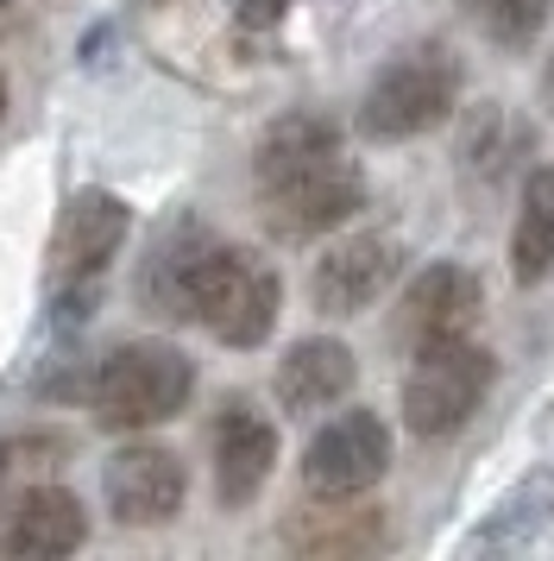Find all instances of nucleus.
Masks as SVG:
<instances>
[{
  "label": "nucleus",
  "instance_id": "9d476101",
  "mask_svg": "<svg viewBox=\"0 0 554 561\" xmlns=\"http://www.w3.org/2000/svg\"><path fill=\"white\" fill-rule=\"evenodd\" d=\"M478 304H485V297H478V278L466 272V265H428V272H416L409 290H403L391 334H397V347L423 354V347H435V341L473 334Z\"/></svg>",
  "mask_w": 554,
  "mask_h": 561
},
{
  "label": "nucleus",
  "instance_id": "39448f33",
  "mask_svg": "<svg viewBox=\"0 0 554 561\" xmlns=\"http://www.w3.org/2000/svg\"><path fill=\"white\" fill-rule=\"evenodd\" d=\"M453 102H460V64L441 45H416L372 77L366 102H359V133L366 139H416V133L441 127Z\"/></svg>",
  "mask_w": 554,
  "mask_h": 561
},
{
  "label": "nucleus",
  "instance_id": "423d86ee",
  "mask_svg": "<svg viewBox=\"0 0 554 561\" xmlns=\"http://www.w3.org/2000/svg\"><path fill=\"white\" fill-rule=\"evenodd\" d=\"M384 467H391V430L378 423L372 410H347V416H334L315 442H309V455H302V485L327 499V505H341V499H359V492H372L384 480Z\"/></svg>",
  "mask_w": 554,
  "mask_h": 561
},
{
  "label": "nucleus",
  "instance_id": "9b49d317",
  "mask_svg": "<svg viewBox=\"0 0 554 561\" xmlns=\"http://www.w3.org/2000/svg\"><path fill=\"white\" fill-rule=\"evenodd\" d=\"M397 265H403V247L391 233H353V240H341V247H327L315 259L309 297H315L322 316H359L391 290Z\"/></svg>",
  "mask_w": 554,
  "mask_h": 561
},
{
  "label": "nucleus",
  "instance_id": "f03ea898",
  "mask_svg": "<svg viewBox=\"0 0 554 561\" xmlns=\"http://www.w3.org/2000/svg\"><path fill=\"white\" fill-rule=\"evenodd\" d=\"M277 304H284V284L265 259L246 253V247L201 240L189 284H183V316H196L227 347H258L277 329Z\"/></svg>",
  "mask_w": 554,
  "mask_h": 561
},
{
  "label": "nucleus",
  "instance_id": "a211bd4d",
  "mask_svg": "<svg viewBox=\"0 0 554 561\" xmlns=\"http://www.w3.org/2000/svg\"><path fill=\"white\" fill-rule=\"evenodd\" d=\"M227 7H233V13H240V20H246V26H277V20H284V7H290V0H227Z\"/></svg>",
  "mask_w": 554,
  "mask_h": 561
},
{
  "label": "nucleus",
  "instance_id": "20e7f679",
  "mask_svg": "<svg viewBox=\"0 0 554 561\" xmlns=\"http://www.w3.org/2000/svg\"><path fill=\"white\" fill-rule=\"evenodd\" d=\"M416 366L403 373V423L423 442H441V435L466 430L473 410L485 404V391L498 379V359L485 354L478 341H435L423 354H409Z\"/></svg>",
  "mask_w": 554,
  "mask_h": 561
},
{
  "label": "nucleus",
  "instance_id": "f257e3e1",
  "mask_svg": "<svg viewBox=\"0 0 554 561\" xmlns=\"http://www.w3.org/2000/svg\"><path fill=\"white\" fill-rule=\"evenodd\" d=\"M252 178H258V208L272 233L284 240H315V233L341 228L359 215L366 203V178L347 158L334 121L322 114H290L265 133V146L252 158Z\"/></svg>",
  "mask_w": 554,
  "mask_h": 561
},
{
  "label": "nucleus",
  "instance_id": "aec40b11",
  "mask_svg": "<svg viewBox=\"0 0 554 561\" xmlns=\"http://www.w3.org/2000/svg\"><path fill=\"white\" fill-rule=\"evenodd\" d=\"M0 114H7V70H0Z\"/></svg>",
  "mask_w": 554,
  "mask_h": 561
},
{
  "label": "nucleus",
  "instance_id": "6e6552de",
  "mask_svg": "<svg viewBox=\"0 0 554 561\" xmlns=\"http://www.w3.org/2000/svg\"><path fill=\"white\" fill-rule=\"evenodd\" d=\"M126 228H132V215H126L120 196L76 190L70 208H64V221H57V233H50V284H57V297L89 290L107 272V259L126 247Z\"/></svg>",
  "mask_w": 554,
  "mask_h": 561
},
{
  "label": "nucleus",
  "instance_id": "412c9836",
  "mask_svg": "<svg viewBox=\"0 0 554 561\" xmlns=\"http://www.w3.org/2000/svg\"><path fill=\"white\" fill-rule=\"evenodd\" d=\"M7 7H13V0H0V13H7Z\"/></svg>",
  "mask_w": 554,
  "mask_h": 561
},
{
  "label": "nucleus",
  "instance_id": "4468645a",
  "mask_svg": "<svg viewBox=\"0 0 554 561\" xmlns=\"http://www.w3.org/2000/svg\"><path fill=\"white\" fill-rule=\"evenodd\" d=\"M510 265L523 284H542L554 272V164L529 171L523 203H517V228H510Z\"/></svg>",
  "mask_w": 554,
  "mask_h": 561
},
{
  "label": "nucleus",
  "instance_id": "7ed1b4c3",
  "mask_svg": "<svg viewBox=\"0 0 554 561\" xmlns=\"http://www.w3.org/2000/svg\"><path fill=\"white\" fill-rule=\"evenodd\" d=\"M196 391V366L171 341H120L89 373V410L101 430H151L171 423Z\"/></svg>",
  "mask_w": 554,
  "mask_h": 561
},
{
  "label": "nucleus",
  "instance_id": "4be33fe9",
  "mask_svg": "<svg viewBox=\"0 0 554 561\" xmlns=\"http://www.w3.org/2000/svg\"><path fill=\"white\" fill-rule=\"evenodd\" d=\"M146 7H164V0H146Z\"/></svg>",
  "mask_w": 554,
  "mask_h": 561
},
{
  "label": "nucleus",
  "instance_id": "ddd939ff",
  "mask_svg": "<svg viewBox=\"0 0 554 561\" xmlns=\"http://www.w3.org/2000/svg\"><path fill=\"white\" fill-rule=\"evenodd\" d=\"M359 379V366H353V347L347 341H327V334H309L297 341L290 354L277 359V398L284 410H327L341 404Z\"/></svg>",
  "mask_w": 554,
  "mask_h": 561
},
{
  "label": "nucleus",
  "instance_id": "f3484780",
  "mask_svg": "<svg viewBox=\"0 0 554 561\" xmlns=\"http://www.w3.org/2000/svg\"><path fill=\"white\" fill-rule=\"evenodd\" d=\"M70 442L64 435H13V442H0V492L13 485H32L45 467H57V455H64Z\"/></svg>",
  "mask_w": 554,
  "mask_h": 561
},
{
  "label": "nucleus",
  "instance_id": "2eb2a0df",
  "mask_svg": "<svg viewBox=\"0 0 554 561\" xmlns=\"http://www.w3.org/2000/svg\"><path fill=\"white\" fill-rule=\"evenodd\" d=\"M549 505H554V480H549V473H529L523 492H510V499L498 505V517L478 530V549H498V542H529V536L542 530Z\"/></svg>",
  "mask_w": 554,
  "mask_h": 561
},
{
  "label": "nucleus",
  "instance_id": "1a4fd4ad",
  "mask_svg": "<svg viewBox=\"0 0 554 561\" xmlns=\"http://www.w3.org/2000/svg\"><path fill=\"white\" fill-rule=\"evenodd\" d=\"M89 542V511L64 485H20L0 505V556L13 561H57Z\"/></svg>",
  "mask_w": 554,
  "mask_h": 561
},
{
  "label": "nucleus",
  "instance_id": "f8f14e48",
  "mask_svg": "<svg viewBox=\"0 0 554 561\" xmlns=\"http://www.w3.org/2000/svg\"><path fill=\"white\" fill-rule=\"evenodd\" d=\"M272 467H277L272 416H258L246 398L221 404V416H215V492H221V505L227 511L252 505L272 480Z\"/></svg>",
  "mask_w": 554,
  "mask_h": 561
},
{
  "label": "nucleus",
  "instance_id": "dca6fc26",
  "mask_svg": "<svg viewBox=\"0 0 554 561\" xmlns=\"http://www.w3.org/2000/svg\"><path fill=\"white\" fill-rule=\"evenodd\" d=\"M492 45H529L549 26V0H460Z\"/></svg>",
  "mask_w": 554,
  "mask_h": 561
},
{
  "label": "nucleus",
  "instance_id": "6ab92c4d",
  "mask_svg": "<svg viewBox=\"0 0 554 561\" xmlns=\"http://www.w3.org/2000/svg\"><path fill=\"white\" fill-rule=\"evenodd\" d=\"M542 95H549V107H554V57H549V70H542Z\"/></svg>",
  "mask_w": 554,
  "mask_h": 561
},
{
  "label": "nucleus",
  "instance_id": "0eeeda50",
  "mask_svg": "<svg viewBox=\"0 0 554 561\" xmlns=\"http://www.w3.org/2000/svg\"><path fill=\"white\" fill-rule=\"evenodd\" d=\"M183 492H189L183 460L171 448H158V442H126L101 467V499L114 511V524H126V530L171 524L176 511H183Z\"/></svg>",
  "mask_w": 554,
  "mask_h": 561
}]
</instances>
